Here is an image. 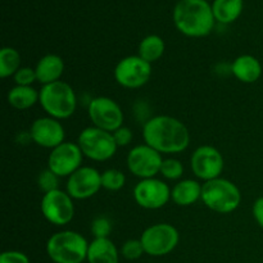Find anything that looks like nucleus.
Listing matches in <instances>:
<instances>
[{
  "instance_id": "obj_1",
  "label": "nucleus",
  "mask_w": 263,
  "mask_h": 263,
  "mask_svg": "<svg viewBox=\"0 0 263 263\" xmlns=\"http://www.w3.org/2000/svg\"><path fill=\"white\" fill-rule=\"evenodd\" d=\"M143 138L146 145L159 153H181L189 146L186 126L171 116H156L144 125Z\"/></svg>"
},
{
  "instance_id": "obj_2",
  "label": "nucleus",
  "mask_w": 263,
  "mask_h": 263,
  "mask_svg": "<svg viewBox=\"0 0 263 263\" xmlns=\"http://www.w3.org/2000/svg\"><path fill=\"white\" fill-rule=\"evenodd\" d=\"M212 7L205 0H180L174 10L177 30L189 37H203L215 26Z\"/></svg>"
},
{
  "instance_id": "obj_3",
  "label": "nucleus",
  "mask_w": 263,
  "mask_h": 263,
  "mask_svg": "<svg viewBox=\"0 0 263 263\" xmlns=\"http://www.w3.org/2000/svg\"><path fill=\"white\" fill-rule=\"evenodd\" d=\"M89 243L76 231H59L49 238L46 253L54 263H82L87 258Z\"/></svg>"
},
{
  "instance_id": "obj_4",
  "label": "nucleus",
  "mask_w": 263,
  "mask_h": 263,
  "mask_svg": "<svg viewBox=\"0 0 263 263\" xmlns=\"http://www.w3.org/2000/svg\"><path fill=\"white\" fill-rule=\"evenodd\" d=\"M39 103L43 109L55 120H66L76 110L77 98L67 82L57 81L44 85L39 91Z\"/></svg>"
},
{
  "instance_id": "obj_5",
  "label": "nucleus",
  "mask_w": 263,
  "mask_h": 263,
  "mask_svg": "<svg viewBox=\"0 0 263 263\" xmlns=\"http://www.w3.org/2000/svg\"><path fill=\"white\" fill-rule=\"evenodd\" d=\"M210 210L217 213H231L239 207L241 194L238 186L226 179L210 180L202 185V198Z\"/></svg>"
},
{
  "instance_id": "obj_6",
  "label": "nucleus",
  "mask_w": 263,
  "mask_h": 263,
  "mask_svg": "<svg viewBox=\"0 0 263 263\" xmlns=\"http://www.w3.org/2000/svg\"><path fill=\"white\" fill-rule=\"evenodd\" d=\"M77 144L84 156L97 162L108 161L112 158L118 148L112 133L95 126L82 130L77 139Z\"/></svg>"
},
{
  "instance_id": "obj_7",
  "label": "nucleus",
  "mask_w": 263,
  "mask_h": 263,
  "mask_svg": "<svg viewBox=\"0 0 263 263\" xmlns=\"http://www.w3.org/2000/svg\"><path fill=\"white\" fill-rule=\"evenodd\" d=\"M180 240L179 231L170 223H157L141 234L140 241L144 252L152 257H162L171 253Z\"/></svg>"
},
{
  "instance_id": "obj_8",
  "label": "nucleus",
  "mask_w": 263,
  "mask_h": 263,
  "mask_svg": "<svg viewBox=\"0 0 263 263\" xmlns=\"http://www.w3.org/2000/svg\"><path fill=\"white\" fill-rule=\"evenodd\" d=\"M152 76V64L139 55H130L121 59L115 68V79L126 89L144 86Z\"/></svg>"
},
{
  "instance_id": "obj_9",
  "label": "nucleus",
  "mask_w": 263,
  "mask_h": 263,
  "mask_svg": "<svg viewBox=\"0 0 263 263\" xmlns=\"http://www.w3.org/2000/svg\"><path fill=\"white\" fill-rule=\"evenodd\" d=\"M87 113L95 127L115 133L123 123V112L120 105L107 97L94 98L89 103Z\"/></svg>"
},
{
  "instance_id": "obj_10",
  "label": "nucleus",
  "mask_w": 263,
  "mask_h": 263,
  "mask_svg": "<svg viewBox=\"0 0 263 263\" xmlns=\"http://www.w3.org/2000/svg\"><path fill=\"white\" fill-rule=\"evenodd\" d=\"M41 212L44 217L55 226H64L69 223L74 215V205L68 193L62 190H53L45 193L41 199Z\"/></svg>"
},
{
  "instance_id": "obj_11",
  "label": "nucleus",
  "mask_w": 263,
  "mask_h": 263,
  "mask_svg": "<svg viewBox=\"0 0 263 263\" xmlns=\"http://www.w3.org/2000/svg\"><path fill=\"white\" fill-rule=\"evenodd\" d=\"M162 158L161 153L152 146L138 145L130 151L127 156V167L131 174L144 179H152L161 172Z\"/></svg>"
},
{
  "instance_id": "obj_12",
  "label": "nucleus",
  "mask_w": 263,
  "mask_h": 263,
  "mask_svg": "<svg viewBox=\"0 0 263 263\" xmlns=\"http://www.w3.org/2000/svg\"><path fill=\"white\" fill-rule=\"evenodd\" d=\"M223 157L211 145H202L194 151L190 158V166L195 176L204 181L220 177L223 171Z\"/></svg>"
},
{
  "instance_id": "obj_13",
  "label": "nucleus",
  "mask_w": 263,
  "mask_h": 263,
  "mask_svg": "<svg viewBox=\"0 0 263 263\" xmlns=\"http://www.w3.org/2000/svg\"><path fill=\"white\" fill-rule=\"evenodd\" d=\"M82 152L79 144L62 143L57 148L51 149L48 159V168L53 171L57 176H71L74 171L81 167Z\"/></svg>"
},
{
  "instance_id": "obj_14",
  "label": "nucleus",
  "mask_w": 263,
  "mask_h": 263,
  "mask_svg": "<svg viewBox=\"0 0 263 263\" xmlns=\"http://www.w3.org/2000/svg\"><path fill=\"white\" fill-rule=\"evenodd\" d=\"M134 198L136 203L145 210H159L170 200L171 190L168 185L156 177L144 179L136 184Z\"/></svg>"
},
{
  "instance_id": "obj_15",
  "label": "nucleus",
  "mask_w": 263,
  "mask_h": 263,
  "mask_svg": "<svg viewBox=\"0 0 263 263\" xmlns=\"http://www.w3.org/2000/svg\"><path fill=\"white\" fill-rule=\"evenodd\" d=\"M102 187V174L92 167H80L67 181V193L72 199L84 200L97 194Z\"/></svg>"
},
{
  "instance_id": "obj_16",
  "label": "nucleus",
  "mask_w": 263,
  "mask_h": 263,
  "mask_svg": "<svg viewBox=\"0 0 263 263\" xmlns=\"http://www.w3.org/2000/svg\"><path fill=\"white\" fill-rule=\"evenodd\" d=\"M30 136L37 145L54 149L64 143V128L55 118L41 117L31 126Z\"/></svg>"
},
{
  "instance_id": "obj_17",
  "label": "nucleus",
  "mask_w": 263,
  "mask_h": 263,
  "mask_svg": "<svg viewBox=\"0 0 263 263\" xmlns=\"http://www.w3.org/2000/svg\"><path fill=\"white\" fill-rule=\"evenodd\" d=\"M36 77L41 85L53 84L59 81L64 71V62L57 54H46L35 67Z\"/></svg>"
},
{
  "instance_id": "obj_18",
  "label": "nucleus",
  "mask_w": 263,
  "mask_h": 263,
  "mask_svg": "<svg viewBox=\"0 0 263 263\" xmlns=\"http://www.w3.org/2000/svg\"><path fill=\"white\" fill-rule=\"evenodd\" d=\"M231 73L244 84H253L261 77L262 66L253 55H240L231 64Z\"/></svg>"
},
{
  "instance_id": "obj_19",
  "label": "nucleus",
  "mask_w": 263,
  "mask_h": 263,
  "mask_svg": "<svg viewBox=\"0 0 263 263\" xmlns=\"http://www.w3.org/2000/svg\"><path fill=\"white\" fill-rule=\"evenodd\" d=\"M86 261L89 263H118L120 254L109 238H99L89 244Z\"/></svg>"
},
{
  "instance_id": "obj_20",
  "label": "nucleus",
  "mask_w": 263,
  "mask_h": 263,
  "mask_svg": "<svg viewBox=\"0 0 263 263\" xmlns=\"http://www.w3.org/2000/svg\"><path fill=\"white\" fill-rule=\"evenodd\" d=\"M202 198V185L195 180H182L171 190V199L180 207L192 205Z\"/></svg>"
},
{
  "instance_id": "obj_21",
  "label": "nucleus",
  "mask_w": 263,
  "mask_h": 263,
  "mask_svg": "<svg viewBox=\"0 0 263 263\" xmlns=\"http://www.w3.org/2000/svg\"><path fill=\"white\" fill-rule=\"evenodd\" d=\"M241 10H243V0H215L212 4L215 20L225 25L238 20Z\"/></svg>"
},
{
  "instance_id": "obj_22",
  "label": "nucleus",
  "mask_w": 263,
  "mask_h": 263,
  "mask_svg": "<svg viewBox=\"0 0 263 263\" xmlns=\"http://www.w3.org/2000/svg\"><path fill=\"white\" fill-rule=\"evenodd\" d=\"M8 102L15 109H28L39 102V92L32 86L17 85L8 92Z\"/></svg>"
},
{
  "instance_id": "obj_23",
  "label": "nucleus",
  "mask_w": 263,
  "mask_h": 263,
  "mask_svg": "<svg viewBox=\"0 0 263 263\" xmlns=\"http://www.w3.org/2000/svg\"><path fill=\"white\" fill-rule=\"evenodd\" d=\"M164 53V41L158 35H149L139 44V57L148 63L158 61Z\"/></svg>"
},
{
  "instance_id": "obj_24",
  "label": "nucleus",
  "mask_w": 263,
  "mask_h": 263,
  "mask_svg": "<svg viewBox=\"0 0 263 263\" xmlns=\"http://www.w3.org/2000/svg\"><path fill=\"white\" fill-rule=\"evenodd\" d=\"M21 68V54L13 48H3L0 50V77L7 79L14 76Z\"/></svg>"
},
{
  "instance_id": "obj_25",
  "label": "nucleus",
  "mask_w": 263,
  "mask_h": 263,
  "mask_svg": "<svg viewBox=\"0 0 263 263\" xmlns=\"http://www.w3.org/2000/svg\"><path fill=\"white\" fill-rule=\"evenodd\" d=\"M125 181V175L120 170L110 168L102 174V187L109 190V192H117V190L122 189Z\"/></svg>"
},
{
  "instance_id": "obj_26",
  "label": "nucleus",
  "mask_w": 263,
  "mask_h": 263,
  "mask_svg": "<svg viewBox=\"0 0 263 263\" xmlns=\"http://www.w3.org/2000/svg\"><path fill=\"white\" fill-rule=\"evenodd\" d=\"M159 174L167 180H179L184 174V166L181 162L175 158L163 159Z\"/></svg>"
},
{
  "instance_id": "obj_27",
  "label": "nucleus",
  "mask_w": 263,
  "mask_h": 263,
  "mask_svg": "<svg viewBox=\"0 0 263 263\" xmlns=\"http://www.w3.org/2000/svg\"><path fill=\"white\" fill-rule=\"evenodd\" d=\"M144 252V247L141 244L140 239L136 240V239H130V240L126 241L125 244L121 248V254L123 256V258L128 259V261H135V259L140 258Z\"/></svg>"
},
{
  "instance_id": "obj_28",
  "label": "nucleus",
  "mask_w": 263,
  "mask_h": 263,
  "mask_svg": "<svg viewBox=\"0 0 263 263\" xmlns=\"http://www.w3.org/2000/svg\"><path fill=\"white\" fill-rule=\"evenodd\" d=\"M58 179L59 176H57L53 171H50L49 168L45 170V171H43L40 175H39V179H37L39 187H40L44 193L58 190V182H59Z\"/></svg>"
},
{
  "instance_id": "obj_29",
  "label": "nucleus",
  "mask_w": 263,
  "mask_h": 263,
  "mask_svg": "<svg viewBox=\"0 0 263 263\" xmlns=\"http://www.w3.org/2000/svg\"><path fill=\"white\" fill-rule=\"evenodd\" d=\"M91 233L95 239L108 238L112 233V222L107 217H97L91 223Z\"/></svg>"
},
{
  "instance_id": "obj_30",
  "label": "nucleus",
  "mask_w": 263,
  "mask_h": 263,
  "mask_svg": "<svg viewBox=\"0 0 263 263\" xmlns=\"http://www.w3.org/2000/svg\"><path fill=\"white\" fill-rule=\"evenodd\" d=\"M15 84L20 86H31L35 81H37L36 71L30 67H21L14 74Z\"/></svg>"
},
{
  "instance_id": "obj_31",
  "label": "nucleus",
  "mask_w": 263,
  "mask_h": 263,
  "mask_svg": "<svg viewBox=\"0 0 263 263\" xmlns=\"http://www.w3.org/2000/svg\"><path fill=\"white\" fill-rule=\"evenodd\" d=\"M0 263H31L25 253L18 251L3 252L0 256Z\"/></svg>"
},
{
  "instance_id": "obj_32",
  "label": "nucleus",
  "mask_w": 263,
  "mask_h": 263,
  "mask_svg": "<svg viewBox=\"0 0 263 263\" xmlns=\"http://www.w3.org/2000/svg\"><path fill=\"white\" fill-rule=\"evenodd\" d=\"M112 134H113V138H115L116 140V144H117L118 146L128 145V144L133 141V138H134L133 131H131L128 127H126V126H121L120 128H117V130Z\"/></svg>"
},
{
  "instance_id": "obj_33",
  "label": "nucleus",
  "mask_w": 263,
  "mask_h": 263,
  "mask_svg": "<svg viewBox=\"0 0 263 263\" xmlns=\"http://www.w3.org/2000/svg\"><path fill=\"white\" fill-rule=\"evenodd\" d=\"M253 217L256 222L263 229V197H259L253 204Z\"/></svg>"
}]
</instances>
